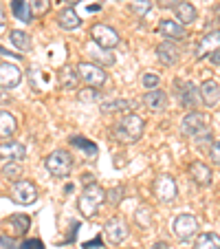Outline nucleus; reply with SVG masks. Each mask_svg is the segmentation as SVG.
I'll use <instances>...</instances> for the list:
<instances>
[{"label": "nucleus", "mask_w": 220, "mask_h": 249, "mask_svg": "<svg viewBox=\"0 0 220 249\" xmlns=\"http://www.w3.org/2000/svg\"><path fill=\"white\" fill-rule=\"evenodd\" d=\"M2 177L9 181H18L20 177H22V165H20L18 161H7V163L2 165Z\"/></svg>", "instance_id": "nucleus-28"}, {"label": "nucleus", "mask_w": 220, "mask_h": 249, "mask_svg": "<svg viewBox=\"0 0 220 249\" xmlns=\"http://www.w3.org/2000/svg\"><path fill=\"white\" fill-rule=\"evenodd\" d=\"M27 150H24L22 143L18 141H7V143H0V159L2 161H22Z\"/></svg>", "instance_id": "nucleus-19"}, {"label": "nucleus", "mask_w": 220, "mask_h": 249, "mask_svg": "<svg viewBox=\"0 0 220 249\" xmlns=\"http://www.w3.org/2000/svg\"><path fill=\"white\" fill-rule=\"evenodd\" d=\"M11 38V44H14L18 51H31L33 42H31V36H29L27 31H18V29H14V31L9 33Z\"/></svg>", "instance_id": "nucleus-24"}, {"label": "nucleus", "mask_w": 220, "mask_h": 249, "mask_svg": "<svg viewBox=\"0 0 220 249\" xmlns=\"http://www.w3.org/2000/svg\"><path fill=\"white\" fill-rule=\"evenodd\" d=\"M77 75L86 82L88 89H102L108 80V73L95 62H80L77 64Z\"/></svg>", "instance_id": "nucleus-5"}, {"label": "nucleus", "mask_w": 220, "mask_h": 249, "mask_svg": "<svg viewBox=\"0 0 220 249\" xmlns=\"http://www.w3.org/2000/svg\"><path fill=\"white\" fill-rule=\"evenodd\" d=\"M183 0H159V7H163V9H174L176 5H181Z\"/></svg>", "instance_id": "nucleus-41"}, {"label": "nucleus", "mask_w": 220, "mask_h": 249, "mask_svg": "<svg viewBox=\"0 0 220 249\" xmlns=\"http://www.w3.org/2000/svg\"><path fill=\"white\" fill-rule=\"evenodd\" d=\"M143 104L152 113H161V110L168 108V95H165V90H161L159 86H156V89L148 90V93L143 95Z\"/></svg>", "instance_id": "nucleus-15"}, {"label": "nucleus", "mask_w": 220, "mask_h": 249, "mask_svg": "<svg viewBox=\"0 0 220 249\" xmlns=\"http://www.w3.org/2000/svg\"><path fill=\"white\" fill-rule=\"evenodd\" d=\"M5 27V11H2V5H0V29Z\"/></svg>", "instance_id": "nucleus-47"}, {"label": "nucleus", "mask_w": 220, "mask_h": 249, "mask_svg": "<svg viewBox=\"0 0 220 249\" xmlns=\"http://www.w3.org/2000/svg\"><path fill=\"white\" fill-rule=\"evenodd\" d=\"M103 201H106V190L97 183H90V185H86V190L82 192V196L77 198V207H80L82 216L90 218V216L97 214L99 205H102Z\"/></svg>", "instance_id": "nucleus-2"}, {"label": "nucleus", "mask_w": 220, "mask_h": 249, "mask_svg": "<svg viewBox=\"0 0 220 249\" xmlns=\"http://www.w3.org/2000/svg\"><path fill=\"white\" fill-rule=\"evenodd\" d=\"M119 2H123V0H119Z\"/></svg>", "instance_id": "nucleus-52"}, {"label": "nucleus", "mask_w": 220, "mask_h": 249, "mask_svg": "<svg viewBox=\"0 0 220 249\" xmlns=\"http://www.w3.org/2000/svg\"><path fill=\"white\" fill-rule=\"evenodd\" d=\"M31 16H44L51 9V0H31Z\"/></svg>", "instance_id": "nucleus-31"}, {"label": "nucleus", "mask_w": 220, "mask_h": 249, "mask_svg": "<svg viewBox=\"0 0 220 249\" xmlns=\"http://www.w3.org/2000/svg\"><path fill=\"white\" fill-rule=\"evenodd\" d=\"M44 163H47V170L53 174V177L64 179V177L70 174V170H73V157H70L66 150H53L51 155L47 157Z\"/></svg>", "instance_id": "nucleus-7"}, {"label": "nucleus", "mask_w": 220, "mask_h": 249, "mask_svg": "<svg viewBox=\"0 0 220 249\" xmlns=\"http://www.w3.org/2000/svg\"><path fill=\"white\" fill-rule=\"evenodd\" d=\"M0 55H7V57H18V60H20V57H22V55H18V53H11V51H7L5 47H0Z\"/></svg>", "instance_id": "nucleus-45"}, {"label": "nucleus", "mask_w": 220, "mask_h": 249, "mask_svg": "<svg viewBox=\"0 0 220 249\" xmlns=\"http://www.w3.org/2000/svg\"><path fill=\"white\" fill-rule=\"evenodd\" d=\"M121 198H123V188L121 185H115V188H110L106 192V201L110 203V205H115V207L121 203Z\"/></svg>", "instance_id": "nucleus-33"}, {"label": "nucleus", "mask_w": 220, "mask_h": 249, "mask_svg": "<svg viewBox=\"0 0 220 249\" xmlns=\"http://www.w3.org/2000/svg\"><path fill=\"white\" fill-rule=\"evenodd\" d=\"M154 249H168V243H163V240H159V243H154Z\"/></svg>", "instance_id": "nucleus-48"}, {"label": "nucleus", "mask_w": 220, "mask_h": 249, "mask_svg": "<svg viewBox=\"0 0 220 249\" xmlns=\"http://www.w3.org/2000/svg\"><path fill=\"white\" fill-rule=\"evenodd\" d=\"M88 55H93V60H97V62H106L108 66L110 64H115V55L110 51H106V49H102V51H88ZM97 62H95V64H97Z\"/></svg>", "instance_id": "nucleus-34"}, {"label": "nucleus", "mask_w": 220, "mask_h": 249, "mask_svg": "<svg viewBox=\"0 0 220 249\" xmlns=\"http://www.w3.org/2000/svg\"><path fill=\"white\" fill-rule=\"evenodd\" d=\"M77 71L75 69H64L60 73V84H62V89L64 90H68V89H75L77 86Z\"/></svg>", "instance_id": "nucleus-30"}, {"label": "nucleus", "mask_w": 220, "mask_h": 249, "mask_svg": "<svg viewBox=\"0 0 220 249\" xmlns=\"http://www.w3.org/2000/svg\"><path fill=\"white\" fill-rule=\"evenodd\" d=\"M143 126H145L143 117H139V115H126V117L115 126V137H117L121 143H135V141H139L141 135H143Z\"/></svg>", "instance_id": "nucleus-3"}, {"label": "nucleus", "mask_w": 220, "mask_h": 249, "mask_svg": "<svg viewBox=\"0 0 220 249\" xmlns=\"http://www.w3.org/2000/svg\"><path fill=\"white\" fill-rule=\"evenodd\" d=\"M0 245L5 249H18V240L9 238V236H5V234H0Z\"/></svg>", "instance_id": "nucleus-39"}, {"label": "nucleus", "mask_w": 220, "mask_h": 249, "mask_svg": "<svg viewBox=\"0 0 220 249\" xmlns=\"http://www.w3.org/2000/svg\"><path fill=\"white\" fill-rule=\"evenodd\" d=\"M216 49H220V29H211L198 40L196 47V57H205L209 53H214Z\"/></svg>", "instance_id": "nucleus-14"}, {"label": "nucleus", "mask_w": 220, "mask_h": 249, "mask_svg": "<svg viewBox=\"0 0 220 249\" xmlns=\"http://www.w3.org/2000/svg\"><path fill=\"white\" fill-rule=\"evenodd\" d=\"M11 198L18 205H31L38 198V190H35V185L31 181H24V179L14 181V185H11Z\"/></svg>", "instance_id": "nucleus-10"}, {"label": "nucleus", "mask_w": 220, "mask_h": 249, "mask_svg": "<svg viewBox=\"0 0 220 249\" xmlns=\"http://www.w3.org/2000/svg\"><path fill=\"white\" fill-rule=\"evenodd\" d=\"M18 128V119L7 110H0V137H11Z\"/></svg>", "instance_id": "nucleus-23"}, {"label": "nucleus", "mask_w": 220, "mask_h": 249, "mask_svg": "<svg viewBox=\"0 0 220 249\" xmlns=\"http://www.w3.org/2000/svg\"><path fill=\"white\" fill-rule=\"evenodd\" d=\"M102 245H103L102 236H97V238H93V240H86V243L82 245V249H97V247H102Z\"/></svg>", "instance_id": "nucleus-40"}, {"label": "nucleus", "mask_w": 220, "mask_h": 249, "mask_svg": "<svg viewBox=\"0 0 220 249\" xmlns=\"http://www.w3.org/2000/svg\"><path fill=\"white\" fill-rule=\"evenodd\" d=\"M18 249H44V243L40 238H29V240H24Z\"/></svg>", "instance_id": "nucleus-37"}, {"label": "nucleus", "mask_w": 220, "mask_h": 249, "mask_svg": "<svg viewBox=\"0 0 220 249\" xmlns=\"http://www.w3.org/2000/svg\"><path fill=\"white\" fill-rule=\"evenodd\" d=\"M82 181H84V185H90V183H95V177H93V174H84V177H82Z\"/></svg>", "instance_id": "nucleus-46"}, {"label": "nucleus", "mask_w": 220, "mask_h": 249, "mask_svg": "<svg viewBox=\"0 0 220 249\" xmlns=\"http://www.w3.org/2000/svg\"><path fill=\"white\" fill-rule=\"evenodd\" d=\"M174 89H176L178 102H181L183 108H189V110L198 108L201 93H198V86H194V82H174Z\"/></svg>", "instance_id": "nucleus-9"}, {"label": "nucleus", "mask_w": 220, "mask_h": 249, "mask_svg": "<svg viewBox=\"0 0 220 249\" xmlns=\"http://www.w3.org/2000/svg\"><path fill=\"white\" fill-rule=\"evenodd\" d=\"M77 230H80V223H73V227H70L68 230V238H66V243H73V240L77 238Z\"/></svg>", "instance_id": "nucleus-42"}, {"label": "nucleus", "mask_w": 220, "mask_h": 249, "mask_svg": "<svg viewBox=\"0 0 220 249\" xmlns=\"http://www.w3.org/2000/svg\"><path fill=\"white\" fill-rule=\"evenodd\" d=\"M207 57H209L211 64H218V66H220V49H216V51H214V53H209Z\"/></svg>", "instance_id": "nucleus-43"}, {"label": "nucleus", "mask_w": 220, "mask_h": 249, "mask_svg": "<svg viewBox=\"0 0 220 249\" xmlns=\"http://www.w3.org/2000/svg\"><path fill=\"white\" fill-rule=\"evenodd\" d=\"M159 33L163 36L168 42H181V40L187 38V31L181 22L176 20H161L159 22Z\"/></svg>", "instance_id": "nucleus-12"}, {"label": "nucleus", "mask_w": 220, "mask_h": 249, "mask_svg": "<svg viewBox=\"0 0 220 249\" xmlns=\"http://www.w3.org/2000/svg\"><path fill=\"white\" fill-rule=\"evenodd\" d=\"M70 146L80 148V150H84L86 155H90V157H97V146H95L90 139H86V137L73 135V137H70Z\"/></svg>", "instance_id": "nucleus-26"}, {"label": "nucleus", "mask_w": 220, "mask_h": 249, "mask_svg": "<svg viewBox=\"0 0 220 249\" xmlns=\"http://www.w3.org/2000/svg\"><path fill=\"white\" fill-rule=\"evenodd\" d=\"M194 249H220V236L216 234V231H203V234H196Z\"/></svg>", "instance_id": "nucleus-22"}, {"label": "nucleus", "mask_w": 220, "mask_h": 249, "mask_svg": "<svg viewBox=\"0 0 220 249\" xmlns=\"http://www.w3.org/2000/svg\"><path fill=\"white\" fill-rule=\"evenodd\" d=\"M128 106H130L128 99H110V102L102 104V113H123L128 110Z\"/></svg>", "instance_id": "nucleus-29"}, {"label": "nucleus", "mask_w": 220, "mask_h": 249, "mask_svg": "<svg viewBox=\"0 0 220 249\" xmlns=\"http://www.w3.org/2000/svg\"><path fill=\"white\" fill-rule=\"evenodd\" d=\"M209 159H211V163L220 165V141H216L214 146H211V150H209Z\"/></svg>", "instance_id": "nucleus-38"}, {"label": "nucleus", "mask_w": 220, "mask_h": 249, "mask_svg": "<svg viewBox=\"0 0 220 249\" xmlns=\"http://www.w3.org/2000/svg\"><path fill=\"white\" fill-rule=\"evenodd\" d=\"M130 9H132V14L135 16H145L148 11L152 9V0H132Z\"/></svg>", "instance_id": "nucleus-32"}, {"label": "nucleus", "mask_w": 220, "mask_h": 249, "mask_svg": "<svg viewBox=\"0 0 220 249\" xmlns=\"http://www.w3.org/2000/svg\"><path fill=\"white\" fill-rule=\"evenodd\" d=\"M62 2H66V5H68V7H75L77 2H82V0H62Z\"/></svg>", "instance_id": "nucleus-49"}, {"label": "nucleus", "mask_w": 220, "mask_h": 249, "mask_svg": "<svg viewBox=\"0 0 220 249\" xmlns=\"http://www.w3.org/2000/svg\"><path fill=\"white\" fill-rule=\"evenodd\" d=\"M90 38H93V42L99 49H106V51H110V49H115L119 44L117 29H113L110 24H103V22H97L90 27Z\"/></svg>", "instance_id": "nucleus-6"}, {"label": "nucleus", "mask_w": 220, "mask_h": 249, "mask_svg": "<svg viewBox=\"0 0 220 249\" xmlns=\"http://www.w3.org/2000/svg\"><path fill=\"white\" fill-rule=\"evenodd\" d=\"M216 20H218V22H220V5L216 7Z\"/></svg>", "instance_id": "nucleus-51"}, {"label": "nucleus", "mask_w": 220, "mask_h": 249, "mask_svg": "<svg viewBox=\"0 0 220 249\" xmlns=\"http://www.w3.org/2000/svg\"><path fill=\"white\" fill-rule=\"evenodd\" d=\"M156 57H159L161 64L165 66H174L178 60H181V51H178V47L174 42H161L159 47H156Z\"/></svg>", "instance_id": "nucleus-16"}, {"label": "nucleus", "mask_w": 220, "mask_h": 249, "mask_svg": "<svg viewBox=\"0 0 220 249\" xmlns=\"http://www.w3.org/2000/svg\"><path fill=\"white\" fill-rule=\"evenodd\" d=\"M172 234L176 236V240H181V243L194 238V236L198 234V221H196V216H194V214H187V212L178 214V216L172 221Z\"/></svg>", "instance_id": "nucleus-4"}, {"label": "nucleus", "mask_w": 220, "mask_h": 249, "mask_svg": "<svg viewBox=\"0 0 220 249\" xmlns=\"http://www.w3.org/2000/svg\"><path fill=\"white\" fill-rule=\"evenodd\" d=\"M103 234H106V238L110 240L113 245H119V243H123L126 240V236H128V225H126V221L123 218H110V221L106 223V227H103Z\"/></svg>", "instance_id": "nucleus-13"}, {"label": "nucleus", "mask_w": 220, "mask_h": 249, "mask_svg": "<svg viewBox=\"0 0 220 249\" xmlns=\"http://www.w3.org/2000/svg\"><path fill=\"white\" fill-rule=\"evenodd\" d=\"M141 82H143V86L148 90H152V89H156V86H159V75H156V73H145Z\"/></svg>", "instance_id": "nucleus-36"}, {"label": "nucleus", "mask_w": 220, "mask_h": 249, "mask_svg": "<svg viewBox=\"0 0 220 249\" xmlns=\"http://www.w3.org/2000/svg\"><path fill=\"white\" fill-rule=\"evenodd\" d=\"M99 97H102V93H99L97 89H88V86H86L84 90H80L82 102H95V99H99Z\"/></svg>", "instance_id": "nucleus-35"}, {"label": "nucleus", "mask_w": 220, "mask_h": 249, "mask_svg": "<svg viewBox=\"0 0 220 249\" xmlns=\"http://www.w3.org/2000/svg\"><path fill=\"white\" fill-rule=\"evenodd\" d=\"M174 14H176V22H181L183 27H187V24H192L194 20H196V9H194V5H189L187 0H183L181 5L174 7Z\"/></svg>", "instance_id": "nucleus-21"}, {"label": "nucleus", "mask_w": 220, "mask_h": 249, "mask_svg": "<svg viewBox=\"0 0 220 249\" xmlns=\"http://www.w3.org/2000/svg\"><path fill=\"white\" fill-rule=\"evenodd\" d=\"M57 24H60L64 31H75V29H80L82 18L77 16V11L73 9V7H66V9H62L60 14H57Z\"/></svg>", "instance_id": "nucleus-20"}, {"label": "nucleus", "mask_w": 220, "mask_h": 249, "mask_svg": "<svg viewBox=\"0 0 220 249\" xmlns=\"http://www.w3.org/2000/svg\"><path fill=\"white\" fill-rule=\"evenodd\" d=\"M7 225L14 227L16 234H27L29 227H31V218L27 214H14V216L7 218Z\"/></svg>", "instance_id": "nucleus-25"}, {"label": "nucleus", "mask_w": 220, "mask_h": 249, "mask_svg": "<svg viewBox=\"0 0 220 249\" xmlns=\"http://www.w3.org/2000/svg\"><path fill=\"white\" fill-rule=\"evenodd\" d=\"M189 174H192V179L196 181L198 185H203V188L211 185V181H214V172H211V168L207 163H203V161H194V163L189 165Z\"/></svg>", "instance_id": "nucleus-18"}, {"label": "nucleus", "mask_w": 220, "mask_h": 249, "mask_svg": "<svg viewBox=\"0 0 220 249\" xmlns=\"http://www.w3.org/2000/svg\"><path fill=\"white\" fill-rule=\"evenodd\" d=\"M9 102H11V95L5 89H0V104H9Z\"/></svg>", "instance_id": "nucleus-44"}, {"label": "nucleus", "mask_w": 220, "mask_h": 249, "mask_svg": "<svg viewBox=\"0 0 220 249\" xmlns=\"http://www.w3.org/2000/svg\"><path fill=\"white\" fill-rule=\"evenodd\" d=\"M11 14L22 22H31V9L24 0H11Z\"/></svg>", "instance_id": "nucleus-27"}, {"label": "nucleus", "mask_w": 220, "mask_h": 249, "mask_svg": "<svg viewBox=\"0 0 220 249\" xmlns=\"http://www.w3.org/2000/svg\"><path fill=\"white\" fill-rule=\"evenodd\" d=\"M181 132L189 139H194L201 146L211 141V128H209V115L201 113V110H189L181 122Z\"/></svg>", "instance_id": "nucleus-1"}, {"label": "nucleus", "mask_w": 220, "mask_h": 249, "mask_svg": "<svg viewBox=\"0 0 220 249\" xmlns=\"http://www.w3.org/2000/svg\"><path fill=\"white\" fill-rule=\"evenodd\" d=\"M22 71L14 62H0V89H16L22 82Z\"/></svg>", "instance_id": "nucleus-11"}, {"label": "nucleus", "mask_w": 220, "mask_h": 249, "mask_svg": "<svg viewBox=\"0 0 220 249\" xmlns=\"http://www.w3.org/2000/svg\"><path fill=\"white\" fill-rule=\"evenodd\" d=\"M73 190H75V188H73V183H68V185H66V188H64V192H66V194H70V192H73Z\"/></svg>", "instance_id": "nucleus-50"}, {"label": "nucleus", "mask_w": 220, "mask_h": 249, "mask_svg": "<svg viewBox=\"0 0 220 249\" xmlns=\"http://www.w3.org/2000/svg\"><path fill=\"white\" fill-rule=\"evenodd\" d=\"M198 93H201V102L205 106H216L220 99V86L216 80H205L201 86H198Z\"/></svg>", "instance_id": "nucleus-17"}, {"label": "nucleus", "mask_w": 220, "mask_h": 249, "mask_svg": "<svg viewBox=\"0 0 220 249\" xmlns=\"http://www.w3.org/2000/svg\"><path fill=\"white\" fill-rule=\"evenodd\" d=\"M152 190H154V196L159 198L161 203H165V205L172 203V201H176V196H178V185L169 174H161V177H156Z\"/></svg>", "instance_id": "nucleus-8"}]
</instances>
